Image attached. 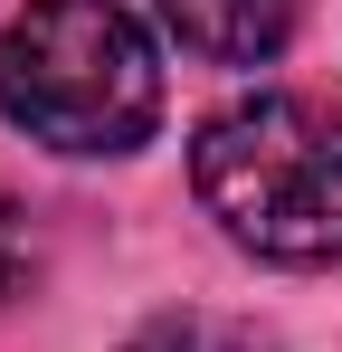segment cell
Here are the masks:
<instances>
[{"label": "cell", "mask_w": 342, "mask_h": 352, "mask_svg": "<svg viewBox=\"0 0 342 352\" xmlns=\"http://www.w3.org/2000/svg\"><path fill=\"white\" fill-rule=\"evenodd\" d=\"M162 19L209 67H257L295 38V0H162Z\"/></svg>", "instance_id": "3957f363"}, {"label": "cell", "mask_w": 342, "mask_h": 352, "mask_svg": "<svg viewBox=\"0 0 342 352\" xmlns=\"http://www.w3.org/2000/svg\"><path fill=\"white\" fill-rule=\"evenodd\" d=\"M190 190L238 248L342 267V115L314 96H238L190 143Z\"/></svg>", "instance_id": "6da1fadb"}, {"label": "cell", "mask_w": 342, "mask_h": 352, "mask_svg": "<svg viewBox=\"0 0 342 352\" xmlns=\"http://www.w3.org/2000/svg\"><path fill=\"white\" fill-rule=\"evenodd\" d=\"M0 115L48 153H133L162 124V58L114 0H29L0 38Z\"/></svg>", "instance_id": "7a4b0ae2"}, {"label": "cell", "mask_w": 342, "mask_h": 352, "mask_svg": "<svg viewBox=\"0 0 342 352\" xmlns=\"http://www.w3.org/2000/svg\"><path fill=\"white\" fill-rule=\"evenodd\" d=\"M124 352H276V333H257V324H238V314H200V305H181V314H152Z\"/></svg>", "instance_id": "277c9868"}, {"label": "cell", "mask_w": 342, "mask_h": 352, "mask_svg": "<svg viewBox=\"0 0 342 352\" xmlns=\"http://www.w3.org/2000/svg\"><path fill=\"white\" fill-rule=\"evenodd\" d=\"M19 267H29V229H19V210L0 200V295L19 286Z\"/></svg>", "instance_id": "5b68a950"}]
</instances>
